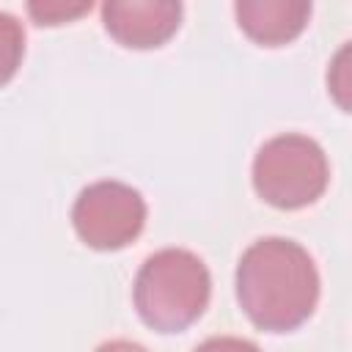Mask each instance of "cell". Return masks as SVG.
<instances>
[{
  "instance_id": "7",
  "label": "cell",
  "mask_w": 352,
  "mask_h": 352,
  "mask_svg": "<svg viewBox=\"0 0 352 352\" xmlns=\"http://www.w3.org/2000/svg\"><path fill=\"white\" fill-rule=\"evenodd\" d=\"M25 55V30L16 22V16L0 11V85H6Z\"/></svg>"
},
{
  "instance_id": "6",
  "label": "cell",
  "mask_w": 352,
  "mask_h": 352,
  "mask_svg": "<svg viewBox=\"0 0 352 352\" xmlns=\"http://www.w3.org/2000/svg\"><path fill=\"white\" fill-rule=\"evenodd\" d=\"M236 22L248 38L261 47H280L294 41L308 19L311 3L305 0H239L234 6Z\"/></svg>"
},
{
  "instance_id": "5",
  "label": "cell",
  "mask_w": 352,
  "mask_h": 352,
  "mask_svg": "<svg viewBox=\"0 0 352 352\" xmlns=\"http://www.w3.org/2000/svg\"><path fill=\"white\" fill-rule=\"evenodd\" d=\"M104 30L129 50L162 47L182 22V6L173 0H110L102 6Z\"/></svg>"
},
{
  "instance_id": "10",
  "label": "cell",
  "mask_w": 352,
  "mask_h": 352,
  "mask_svg": "<svg viewBox=\"0 0 352 352\" xmlns=\"http://www.w3.org/2000/svg\"><path fill=\"white\" fill-rule=\"evenodd\" d=\"M195 352H261L253 341L248 338H236V336H217V338H209L204 341Z\"/></svg>"
},
{
  "instance_id": "9",
  "label": "cell",
  "mask_w": 352,
  "mask_h": 352,
  "mask_svg": "<svg viewBox=\"0 0 352 352\" xmlns=\"http://www.w3.org/2000/svg\"><path fill=\"white\" fill-rule=\"evenodd\" d=\"M327 82H330V91H333L336 102L341 104V110H349V47H344L336 55L330 74H327Z\"/></svg>"
},
{
  "instance_id": "2",
  "label": "cell",
  "mask_w": 352,
  "mask_h": 352,
  "mask_svg": "<svg viewBox=\"0 0 352 352\" xmlns=\"http://www.w3.org/2000/svg\"><path fill=\"white\" fill-rule=\"evenodd\" d=\"M212 278L206 264L182 248L157 250L135 275L132 300L138 316L157 333H182L209 305Z\"/></svg>"
},
{
  "instance_id": "11",
  "label": "cell",
  "mask_w": 352,
  "mask_h": 352,
  "mask_svg": "<svg viewBox=\"0 0 352 352\" xmlns=\"http://www.w3.org/2000/svg\"><path fill=\"white\" fill-rule=\"evenodd\" d=\"M96 352H148V349L140 346V344H135V341L116 338V341H104L102 346H96Z\"/></svg>"
},
{
  "instance_id": "8",
  "label": "cell",
  "mask_w": 352,
  "mask_h": 352,
  "mask_svg": "<svg viewBox=\"0 0 352 352\" xmlns=\"http://www.w3.org/2000/svg\"><path fill=\"white\" fill-rule=\"evenodd\" d=\"M91 11V3H58V0H44V3H28V14L38 25H63L72 22L82 14Z\"/></svg>"
},
{
  "instance_id": "1",
  "label": "cell",
  "mask_w": 352,
  "mask_h": 352,
  "mask_svg": "<svg viewBox=\"0 0 352 352\" xmlns=\"http://www.w3.org/2000/svg\"><path fill=\"white\" fill-rule=\"evenodd\" d=\"M236 300L258 330L289 333L308 322L316 308V264L292 239H256L236 264Z\"/></svg>"
},
{
  "instance_id": "4",
  "label": "cell",
  "mask_w": 352,
  "mask_h": 352,
  "mask_svg": "<svg viewBox=\"0 0 352 352\" xmlns=\"http://www.w3.org/2000/svg\"><path fill=\"white\" fill-rule=\"evenodd\" d=\"M72 226L77 236L94 250H121L146 226L143 195L121 182L88 184L72 209Z\"/></svg>"
},
{
  "instance_id": "3",
  "label": "cell",
  "mask_w": 352,
  "mask_h": 352,
  "mask_svg": "<svg viewBox=\"0 0 352 352\" xmlns=\"http://www.w3.org/2000/svg\"><path fill=\"white\" fill-rule=\"evenodd\" d=\"M330 165L322 146L305 135H278L253 160V187L275 209H302L322 198Z\"/></svg>"
}]
</instances>
